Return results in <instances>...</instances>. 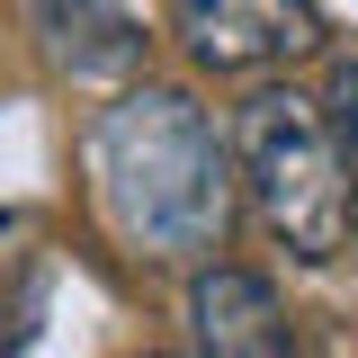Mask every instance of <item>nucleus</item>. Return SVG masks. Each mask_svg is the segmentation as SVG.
<instances>
[{
    "instance_id": "nucleus-5",
    "label": "nucleus",
    "mask_w": 358,
    "mask_h": 358,
    "mask_svg": "<svg viewBox=\"0 0 358 358\" xmlns=\"http://www.w3.org/2000/svg\"><path fill=\"white\" fill-rule=\"evenodd\" d=\"M27 18L45 36V63L72 72V81H134L143 72L152 36L126 0H27Z\"/></svg>"
},
{
    "instance_id": "nucleus-3",
    "label": "nucleus",
    "mask_w": 358,
    "mask_h": 358,
    "mask_svg": "<svg viewBox=\"0 0 358 358\" xmlns=\"http://www.w3.org/2000/svg\"><path fill=\"white\" fill-rule=\"evenodd\" d=\"M171 18L197 72H268L322 45L313 0H171Z\"/></svg>"
},
{
    "instance_id": "nucleus-6",
    "label": "nucleus",
    "mask_w": 358,
    "mask_h": 358,
    "mask_svg": "<svg viewBox=\"0 0 358 358\" xmlns=\"http://www.w3.org/2000/svg\"><path fill=\"white\" fill-rule=\"evenodd\" d=\"M313 108H322V126H331V143H341V162H350V179H358V63H341Z\"/></svg>"
},
{
    "instance_id": "nucleus-4",
    "label": "nucleus",
    "mask_w": 358,
    "mask_h": 358,
    "mask_svg": "<svg viewBox=\"0 0 358 358\" xmlns=\"http://www.w3.org/2000/svg\"><path fill=\"white\" fill-rule=\"evenodd\" d=\"M188 322H197V350L206 358H296V322L278 305L260 268H197L188 278Z\"/></svg>"
},
{
    "instance_id": "nucleus-1",
    "label": "nucleus",
    "mask_w": 358,
    "mask_h": 358,
    "mask_svg": "<svg viewBox=\"0 0 358 358\" xmlns=\"http://www.w3.org/2000/svg\"><path fill=\"white\" fill-rule=\"evenodd\" d=\"M99 206L152 260H197L233 224V152L188 90H126L90 134Z\"/></svg>"
},
{
    "instance_id": "nucleus-2",
    "label": "nucleus",
    "mask_w": 358,
    "mask_h": 358,
    "mask_svg": "<svg viewBox=\"0 0 358 358\" xmlns=\"http://www.w3.org/2000/svg\"><path fill=\"white\" fill-rule=\"evenodd\" d=\"M233 171L251 188L260 224L296 260H331L350 242V162L305 90H260L233 134Z\"/></svg>"
}]
</instances>
